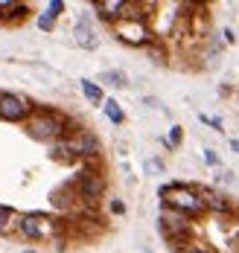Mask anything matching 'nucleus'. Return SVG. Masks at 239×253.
I'll list each match as a JSON object with an SVG mask.
<instances>
[{
  "instance_id": "6e6552de",
  "label": "nucleus",
  "mask_w": 239,
  "mask_h": 253,
  "mask_svg": "<svg viewBox=\"0 0 239 253\" xmlns=\"http://www.w3.org/2000/svg\"><path fill=\"white\" fill-rule=\"evenodd\" d=\"M76 189H79L82 198H91V201H94V198H99V195L105 192V180L99 175H91V172H88V175H82L79 180H76Z\"/></svg>"
},
{
  "instance_id": "f3484780",
  "label": "nucleus",
  "mask_w": 239,
  "mask_h": 253,
  "mask_svg": "<svg viewBox=\"0 0 239 253\" xmlns=\"http://www.w3.org/2000/svg\"><path fill=\"white\" fill-rule=\"evenodd\" d=\"M181 253H210V251H207V248H201V245H184Z\"/></svg>"
},
{
  "instance_id": "f257e3e1",
  "label": "nucleus",
  "mask_w": 239,
  "mask_h": 253,
  "mask_svg": "<svg viewBox=\"0 0 239 253\" xmlns=\"http://www.w3.org/2000/svg\"><path fill=\"white\" fill-rule=\"evenodd\" d=\"M163 204H166V210H172V212H181V215H201L204 212V201H201V195L198 192H192V189H187V186H163Z\"/></svg>"
},
{
  "instance_id": "39448f33",
  "label": "nucleus",
  "mask_w": 239,
  "mask_h": 253,
  "mask_svg": "<svg viewBox=\"0 0 239 253\" xmlns=\"http://www.w3.org/2000/svg\"><path fill=\"white\" fill-rule=\"evenodd\" d=\"M18 224H21V233H24L27 239H35V242H38V239H47V236L53 233V221H50L47 215H24Z\"/></svg>"
},
{
  "instance_id": "ddd939ff",
  "label": "nucleus",
  "mask_w": 239,
  "mask_h": 253,
  "mask_svg": "<svg viewBox=\"0 0 239 253\" xmlns=\"http://www.w3.org/2000/svg\"><path fill=\"white\" fill-rule=\"evenodd\" d=\"M105 117L111 120V123H117V126L123 123V111H120V105H117L114 99H105Z\"/></svg>"
},
{
  "instance_id": "9b49d317",
  "label": "nucleus",
  "mask_w": 239,
  "mask_h": 253,
  "mask_svg": "<svg viewBox=\"0 0 239 253\" xmlns=\"http://www.w3.org/2000/svg\"><path fill=\"white\" fill-rule=\"evenodd\" d=\"M76 41H79L82 47H88V50H91V47H96V35H94V29H88L85 24L76 29Z\"/></svg>"
},
{
  "instance_id": "412c9836",
  "label": "nucleus",
  "mask_w": 239,
  "mask_h": 253,
  "mask_svg": "<svg viewBox=\"0 0 239 253\" xmlns=\"http://www.w3.org/2000/svg\"><path fill=\"white\" fill-rule=\"evenodd\" d=\"M231 149H234V152H239V140H231Z\"/></svg>"
},
{
  "instance_id": "f8f14e48",
  "label": "nucleus",
  "mask_w": 239,
  "mask_h": 253,
  "mask_svg": "<svg viewBox=\"0 0 239 253\" xmlns=\"http://www.w3.org/2000/svg\"><path fill=\"white\" fill-rule=\"evenodd\" d=\"M82 90H85V96H88V102H94V105H99L102 102V90L94 84V82H88V79H82Z\"/></svg>"
},
{
  "instance_id": "20e7f679",
  "label": "nucleus",
  "mask_w": 239,
  "mask_h": 253,
  "mask_svg": "<svg viewBox=\"0 0 239 253\" xmlns=\"http://www.w3.org/2000/svg\"><path fill=\"white\" fill-rule=\"evenodd\" d=\"M61 152L67 154V157H88V154L99 152V146H96V140H94L88 131H76L73 137H67V140L61 143Z\"/></svg>"
},
{
  "instance_id": "1a4fd4ad",
  "label": "nucleus",
  "mask_w": 239,
  "mask_h": 253,
  "mask_svg": "<svg viewBox=\"0 0 239 253\" xmlns=\"http://www.w3.org/2000/svg\"><path fill=\"white\" fill-rule=\"evenodd\" d=\"M94 6H96V12L102 18H108V21H120L123 12L129 9V3H123V0H96Z\"/></svg>"
},
{
  "instance_id": "dca6fc26",
  "label": "nucleus",
  "mask_w": 239,
  "mask_h": 253,
  "mask_svg": "<svg viewBox=\"0 0 239 253\" xmlns=\"http://www.w3.org/2000/svg\"><path fill=\"white\" fill-rule=\"evenodd\" d=\"M61 9H64V3H61V0H53V3H50V12H47V18H55V15H61Z\"/></svg>"
},
{
  "instance_id": "f03ea898",
  "label": "nucleus",
  "mask_w": 239,
  "mask_h": 253,
  "mask_svg": "<svg viewBox=\"0 0 239 253\" xmlns=\"http://www.w3.org/2000/svg\"><path fill=\"white\" fill-rule=\"evenodd\" d=\"M29 134H32L35 140L50 143V140H58V137L64 134V123H61L58 117H53V114H38V117L29 120Z\"/></svg>"
},
{
  "instance_id": "4468645a",
  "label": "nucleus",
  "mask_w": 239,
  "mask_h": 253,
  "mask_svg": "<svg viewBox=\"0 0 239 253\" xmlns=\"http://www.w3.org/2000/svg\"><path fill=\"white\" fill-rule=\"evenodd\" d=\"M102 79H105L108 84H114V87H123V84H126V76H123V73H105Z\"/></svg>"
},
{
  "instance_id": "a211bd4d",
  "label": "nucleus",
  "mask_w": 239,
  "mask_h": 253,
  "mask_svg": "<svg viewBox=\"0 0 239 253\" xmlns=\"http://www.w3.org/2000/svg\"><path fill=\"white\" fill-rule=\"evenodd\" d=\"M178 143H181V128L175 126L172 131H169V146H178Z\"/></svg>"
},
{
  "instance_id": "2eb2a0df",
  "label": "nucleus",
  "mask_w": 239,
  "mask_h": 253,
  "mask_svg": "<svg viewBox=\"0 0 239 253\" xmlns=\"http://www.w3.org/2000/svg\"><path fill=\"white\" fill-rule=\"evenodd\" d=\"M9 221H12V212H9L6 207H0V233L9 230Z\"/></svg>"
},
{
  "instance_id": "7ed1b4c3",
  "label": "nucleus",
  "mask_w": 239,
  "mask_h": 253,
  "mask_svg": "<svg viewBox=\"0 0 239 253\" xmlns=\"http://www.w3.org/2000/svg\"><path fill=\"white\" fill-rule=\"evenodd\" d=\"M117 35H120V41H126L132 47H140V44L149 41V29L140 18H120L117 21Z\"/></svg>"
},
{
  "instance_id": "423d86ee",
  "label": "nucleus",
  "mask_w": 239,
  "mask_h": 253,
  "mask_svg": "<svg viewBox=\"0 0 239 253\" xmlns=\"http://www.w3.org/2000/svg\"><path fill=\"white\" fill-rule=\"evenodd\" d=\"M160 227H163V233H166L172 242H181V239H187V233H190L187 218L181 215V212H172V210H163V215H160Z\"/></svg>"
},
{
  "instance_id": "aec40b11",
  "label": "nucleus",
  "mask_w": 239,
  "mask_h": 253,
  "mask_svg": "<svg viewBox=\"0 0 239 253\" xmlns=\"http://www.w3.org/2000/svg\"><path fill=\"white\" fill-rule=\"evenodd\" d=\"M111 210H114V212H126V207H123V201H111Z\"/></svg>"
},
{
  "instance_id": "0eeeda50",
  "label": "nucleus",
  "mask_w": 239,
  "mask_h": 253,
  "mask_svg": "<svg viewBox=\"0 0 239 253\" xmlns=\"http://www.w3.org/2000/svg\"><path fill=\"white\" fill-rule=\"evenodd\" d=\"M29 114V105L21 96H12V93H0V120H9V123H18Z\"/></svg>"
},
{
  "instance_id": "6ab92c4d",
  "label": "nucleus",
  "mask_w": 239,
  "mask_h": 253,
  "mask_svg": "<svg viewBox=\"0 0 239 253\" xmlns=\"http://www.w3.org/2000/svg\"><path fill=\"white\" fill-rule=\"evenodd\" d=\"M38 26H41V29H50V26H53V18H47V15H41V18H38Z\"/></svg>"
},
{
  "instance_id": "9d476101",
  "label": "nucleus",
  "mask_w": 239,
  "mask_h": 253,
  "mask_svg": "<svg viewBox=\"0 0 239 253\" xmlns=\"http://www.w3.org/2000/svg\"><path fill=\"white\" fill-rule=\"evenodd\" d=\"M201 201H204V210H216V212H228L231 210V201L225 195H216V192H204Z\"/></svg>"
}]
</instances>
